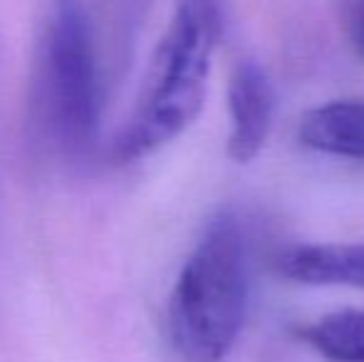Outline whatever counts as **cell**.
Wrapping results in <instances>:
<instances>
[{
	"label": "cell",
	"mask_w": 364,
	"mask_h": 362,
	"mask_svg": "<svg viewBox=\"0 0 364 362\" xmlns=\"http://www.w3.org/2000/svg\"><path fill=\"white\" fill-rule=\"evenodd\" d=\"M220 28V0H178L139 105L112 149L117 164L144 159L196 119L206 102Z\"/></svg>",
	"instance_id": "6da1fadb"
},
{
	"label": "cell",
	"mask_w": 364,
	"mask_h": 362,
	"mask_svg": "<svg viewBox=\"0 0 364 362\" xmlns=\"http://www.w3.org/2000/svg\"><path fill=\"white\" fill-rule=\"evenodd\" d=\"M297 338L327 362H364V310H337L297 328Z\"/></svg>",
	"instance_id": "52a82bcc"
},
{
	"label": "cell",
	"mask_w": 364,
	"mask_h": 362,
	"mask_svg": "<svg viewBox=\"0 0 364 362\" xmlns=\"http://www.w3.org/2000/svg\"><path fill=\"white\" fill-rule=\"evenodd\" d=\"M297 139L320 154L364 161V100H337L305 112Z\"/></svg>",
	"instance_id": "8992f818"
},
{
	"label": "cell",
	"mask_w": 364,
	"mask_h": 362,
	"mask_svg": "<svg viewBox=\"0 0 364 362\" xmlns=\"http://www.w3.org/2000/svg\"><path fill=\"white\" fill-rule=\"evenodd\" d=\"M248 275L238 218L220 211L186 258L168 300V340L181 362H220L243 328Z\"/></svg>",
	"instance_id": "7a4b0ae2"
},
{
	"label": "cell",
	"mask_w": 364,
	"mask_h": 362,
	"mask_svg": "<svg viewBox=\"0 0 364 362\" xmlns=\"http://www.w3.org/2000/svg\"><path fill=\"white\" fill-rule=\"evenodd\" d=\"M273 266L292 283L364 288V243L292 246L275 256Z\"/></svg>",
	"instance_id": "5b68a950"
},
{
	"label": "cell",
	"mask_w": 364,
	"mask_h": 362,
	"mask_svg": "<svg viewBox=\"0 0 364 362\" xmlns=\"http://www.w3.org/2000/svg\"><path fill=\"white\" fill-rule=\"evenodd\" d=\"M350 38L357 53L364 58V0H355L350 13Z\"/></svg>",
	"instance_id": "ba28073f"
},
{
	"label": "cell",
	"mask_w": 364,
	"mask_h": 362,
	"mask_svg": "<svg viewBox=\"0 0 364 362\" xmlns=\"http://www.w3.org/2000/svg\"><path fill=\"white\" fill-rule=\"evenodd\" d=\"M38 112L68 154L92 144L102 117V78L92 20L82 0H50L38 58Z\"/></svg>",
	"instance_id": "3957f363"
},
{
	"label": "cell",
	"mask_w": 364,
	"mask_h": 362,
	"mask_svg": "<svg viewBox=\"0 0 364 362\" xmlns=\"http://www.w3.org/2000/svg\"><path fill=\"white\" fill-rule=\"evenodd\" d=\"M228 156L248 164L260 154L273 129L275 90L255 60H240L228 82Z\"/></svg>",
	"instance_id": "277c9868"
}]
</instances>
